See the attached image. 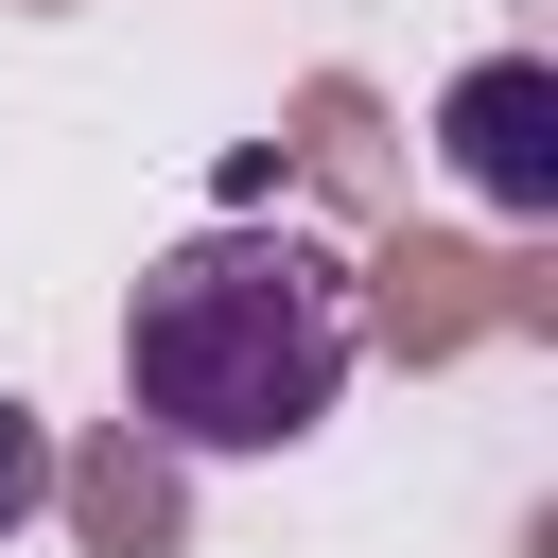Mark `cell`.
Returning <instances> with one entry per match:
<instances>
[{
    "instance_id": "cell-4",
    "label": "cell",
    "mask_w": 558,
    "mask_h": 558,
    "mask_svg": "<svg viewBox=\"0 0 558 558\" xmlns=\"http://www.w3.org/2000/svg\"><path fill=\"white\" fill-rule=\"evenodd\" d=\"M52 523L70 558H192V453L157 418H87L52 436Z\"/></svg>"
},
{
    "instance_id": "cell-1",
    "label": "cell",
    "mask_w": 558,
    "mask_h": 558,
    "mask_svg": "<svg viewBox=\"0 0 558 558\" xmlns=\"http://www.w3.org/2000/svg\"><path fill=\"white\" fill-rule=\"evenodd\" d=\"M349 244L279 227V209H209L140 262L122 296V418H157L192 471L209 453H296L349 401Z\"/></svg>"
},
{
    "instance_id": "cell-7",
    "label": "cell",
    "mask_w": 558,
    "mask_h": 558,
    "mask_svg": "<svg viewBox=\"0 0 558 558\" xmlns=\"http://www.w3.org/2000/svg\"><path fill=\"white\" fill-rule=\"evenodd\" d=\"M17 17H87V0H17Z\"/></svg>"
},
{
    "instance_id": "cell-5",
    "label": "cell",
    "mask_w": 558,
    "mask_h": 558,
    "mask_svg": "<svg viewBox=\"0 0 558 558\" xmlns=\"http://www.w3.org/2000/svg\"><path fill=\"white\" fill-rule=\"evenodd\" d=\"M262 157H279V192H314L331 227H384V209H401V105H384L366 70H296L279 122H262Z\"/></svg>"
},
{
    "instance_id": "cell-2",
    "label": "cell",
    "mask_w": 558,
    "mask_h": 558,
    "mask_svg": "<svg viewBox=\"0 0 558 558\" xmlns=\"http://www.w3.org/2000/svg\"><path fill=\"white\" fill-rule=\"evenodd\" d=\"M349 349L401 384H436L471 349H558V244L541 227L471 244V227H418V192H401L384 227H349Z\"/></svg>"
},
{
    "instance_id": "cell-3",
    "label": "cell",
    "mask_w": 558,
    "mask_h": 558,
    "mask_svg": "<svg viewBox=\"0 0 558 558\" xmlns=\"http://www.w3.org/2000/svg\"><path fill=\"white\" fill-rule=\"evenodd\" d=\"M436 157L471 174L488 227H558V52H471L436 87Z\"/></svg>"
},
{
    "instance_id": "cell-6",
    "label": "cell",
    "mask_w": 558,
    "mask_h": 558,
    "mask_svg": "<svg viewBox=\"0 0 558 558\" xmlns=\"http://www.w3.org/2000/svg\"><path fill=\"white\" fill-rule=\"evenodd\" d=\"M35 506H52V418H35L17 384H0V541H17Z\"/></svg>"
}]
</instances>
